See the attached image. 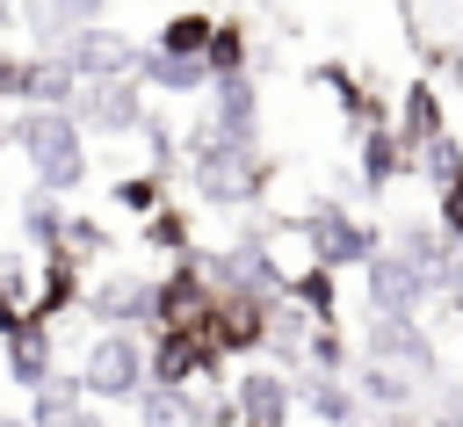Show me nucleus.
<instances>
[{
	"instance_id": "f257e3e1",
	"label": "nucleus",
	"mask_w": 463,
	"mask_h": 427,
	"mask_svg": "<svg viewBox=\"0 0 463 427\" xmlns=\"http://www.w3.org/2000/svg\"><path fill=\"white\" fill-rule=\"evenodd\" d=\"M181 152H188V181H195V195H203L210 210H246V203H260V188H268V174H275V166L260 159V145L224 138L210 116L188 123Z\"/></svg>"
},
{
	"instance_id": "f03ea898",
	"label": "nucleus",
	"mask_w": 463,
	"mask_h": 427,
	"mask_svg": "<svg viewBox=\"0 0 463 427\" xmlns=\"http://www.w3.org/2000/svg\"><path fill=\"white\" fill-rule=\"evenodd\" d=\"M7 145H22L36 188L58 195V203L87 181V130H80L65 109H22V116L7 123Z\"/></svg>"
},
{
	"instance_id": "7ed1b4c3",
	"label": "nucleus",
	"mask_w": 463,
	"mask_h": 427,
	"mask_svg": "<svg viewBox=\"0 0 463 427\" xmlns=\"http://www.w3.org/2000/svg\"><path fill=\"white\" fill-rule=\"evenodd\" d=\"M289 232L311 246V268H326V275H340V268H369V253H383V232L362 224L347 203H311V210L289 217Z\"/></svg>"
},
{
	"instance_id": "20e7f679",
	"label": "nucleus",
	"mask_w": 463,
	"mask_h": 427,
	"mask_svg": "<svg viewBox=\"0 0 463 427\" xmlns=\"http://www.w3.org/2000/svg\"><path fill=\"white\" fill-rule=\"evenodd\" d=\"M217 376H224V355L210 347L203 326H159V333H145V384L217 391Z\"/></svg>"
},
{
	"instance_id": "39448f33",
	"label": "nucleus",
	"mask_w": 463,
	"mask_h": 427,
	"mask_svg": "<svg viewBox=\"0 0 463 427\" xmlns=\"http://www.w3.org/2000/svg\"><path fill=\"white\" fill-rule=\"evenodd\" d=\"M80 391H87V405H137V391H145V333H94L87 340V355H80Z\"/></svg>"
},
{
	"instance_id": "423d86ee",
	"label": "nucleus",
	"mask_w": 463,
	"mask_h": 427,
	"mask_svg": "<svg viewBox=\"0 0 463 427\" xmlns=\"http://www.w3.org/2000/svg\"><path fill=\"white\" fill-rule=\"evenodd\" d=\"M43 51H58L72 65V80H137V65H145V43L109 29V22H87V29H72V36L43 43Z\"/></svg>"
},
{
	"instance_id": "0eeeda50",
	"label": "nucleus",
	"mask_w": 463,
	"mask_h": 427,
	"mask_svg": "<svg viewBox=\"0 0 463 427\" xmlns=\"http://www.w3.org/2000/svg\"><path fill=\"white\" fill-rule=\"evenodd\" d=\"M65 116L87 138H130V130H145L152 101H145V80H80V94H72Z\"/></svg>"
},
{
	"instance_id": "6e6552de",
	"label": "nucleus",
	"mask_w": 463,
	"mask_h": 427,
	"mask_svg": "<svg viewBox=\"0 0 463 427\" xmlns=\"http://www.w3.org/2000/svg\"><path fill=\"white\" fill-rule=\"evenodd\" d=\"M383 246L412 261V275L427 282V297H449V289H456V275H463V246H456L441 224H427V217H405Z\"/></svg>"
},
{
	"instance_id": "1a4fd4ad",
	"label": "nucleus",
	"mask_w": 463,
	"mask_h": 427,
	"mask_svg": "<svg viewBox=\"0 0 463 427\" xmlns=\"http://www.w3.org/2000/svg\"><path fill=\"white\" fill-rule=\"evenodd\" d=\"M210 304H217V289H210V275H203V246L181 253L166 275H152V333H159V326H203Z\"/></svg>"
},
{
	"instance_id": "9d476101",
	"label": "nucleus",
	"mask_w": 463,
	"mask_h": 427,
	"mask_svg": "<svg viewBox=\"0 0 463 427\" xmlns=\"http://www.w3.org/2000/svg\"><path fill=\"white\" fill-rule=\"evenodd\" d=\"M80 304L101 333H137V326L152 333V275H137V268H109Z\"/></svg>"
},
{
	"instance_id": "9b49d317",
	"label": "nucleus",
	"mask_w": 463,
	"mask_h": 427,
	"mask_svg": "<svg viewBox=\"0 0 463 427\" xmlns=\"http://www.w3.org/2000/svg\"><path fill=\"white\" fill-rule=\"evenodd\" d=\"M369 362H391V369H405V376H420L427 391L441 384V355H434V333L420 326V318H369Z\"/></svg>"
},
{
	"instance_id": "f8f14e48",
	"label": "nucleus",
	"mask_w": 463,
	"mask_h": 427,
	"mask_svg": "<svg viewBox=\"0 0 463 427\" xmlns=\"http://www.w3.org/2000/svg\"><path fill=\"white\" fill-rule=\"evenodd\" d=\"M362 289H369V318H420L427 311V282L412 275V261L405 253H369V268H362Z\"/></svg>"
},
{
	"instance_id": "ddd939ff",
	"label": "nucleus",
	"mask_w": 463,
	"mask_h": 427,
	"mask_svg": "<svg viewBox=\"0 0 463 427\" xmlns=\"http://www.w3.org/2000/svg\"><path fill=\"white\" fill-rule=\"evenodd\" d=\"M232 405H239V427H289L297 384H289L275 362H246V369L232 376Z\"/></svg>"
},
{
	"instance_id": "4468645a",
	"label": "nucleus",
	"mask_w": 463,
	"mask_h": 427,
	"mask_svg": "<svg viewBox=\"0 0 463 427\" xmlns=\"http://www.w3.org/2000/svg\"><path fill=\"white\" fill-rule=\"evenodd\" d=\"M0 376L22 391H43L58 376V326H22L14 340H0Z\"/></svg>"
},
{
	"instance_id": "2eb2a0df",
	"label": "nucleus",
	"mask_w": 463,
	"mask_h": 427,
	"mask_svg": "<svg viewBox=\"0 0 463 427\" xmlns=\"http://www.w3.org/2000/svg\"><path fill=\"white\" fill-rule=\"evenodd\" d=\"M80 268H87V261H72L65 246L36 261V304H29V326H51V318H65V311L87 297V275H80Z\"/></svg>"
},
{
	"instance_id": "dca6fc26",
	"label": "nucleus",
	"mask_w": 463,
	"mask_h": 427,
	"mask_svg": "<svg viewBox=\"0 0 463 427\" xmlns=\"http://www.w3.org/2000/svg\"><path fill=\"white\" fill-rule=\"evenodd\" d=\"M72 94H80V80H72V65L58 51H29L22 58V80H14L22 109H72Z\"/></svg>"
},
{
	"instance_id": "f3484780",
	"label": "nucleus",
	"mask_w": 463,
	"mask_h": 427,
	"mask_svg": "<svg viewBox=\"0 0 463 427\" xmlns=\"http://www.w3.org/2000/svg\"><path fill=\"white\" fill-rule=\"evenodd\" d=\"M354 398H362V405H376V413H391V420H412V413L427 405V384H420V376H405V369H391V362H362Z\"/></svg>"
},
{
	"instance_id": "a211bd4d",
	"label": "nucleus",
	"mask_w": 463,
	"mask_h": 427,
	"mask_svg": "<svg viewBox=\"0 0 463 427\" xmlns=\"http://www.w3.org/2000/svg\"><path fill=\"white\" fill-rule=\"evenodd\" d=\"M210 123H217L224 138L260 145V87H253V72H239V80H210Z\"/></svg>"
},
{
	"instance_id": "6ab92c4d",
	"label": "nucleus",
	"mask_w": 463,
	"mask_h": 427,
	"mask_svg": "<svg viewBox=\"0 0 463 427\" xmlns=\"http://www.w3.org/2000/svg\"><path fill=\"white\" fill-rule=\"evenodd\" d=\"M391 130H398V145H405V152H420L427 138H441V130H449L441 87H434V80H405V94H398V123H391Z\"/></svg>"
},
{
	"instance_id": "aec40b11",
	"label": "nucleus",
	"mask_w": 463,
	"mask_h": 427,
	"mask_svg": "<svg viewBox=\"0 0 463 427\" xmlns=\"http://www.w3.org/2000/svg\"><path fill=\"white\" fill-rule=\"evenodd\" d=\"M354 174H362V188H369V195H383L398 174H412V152L398 145V130H391V123H376V130H362V138H354Z\"/></svg>"
},
{
	"instance_id": "412c9836",
	"label": "nucleus",
	"mask_w": 463,
	"mask_h": 427,
	"mask_svg": "<svg viewBox=\"0 0 463 427\" xmlns=\"http://www.w3.org/2000/svg\"><path fill=\"white\" fill-rule=\"evenodd\" d=\"M297 405L318 420V427H362V398H354V384L347 376H297Z\"/></svg>"
},
{
	"instance_id": "4be33fe9",
	"label": "nucleus",
	"mask_w": 463,
	"mask_h": 427,
	"mask_svg": "<svg viewBox=\"0 0 463 427\" xmlns=\"http://www.w3.org/2000/svg\"><path fill=\"white\" fill-rule=\"evenodd\" d=\"M210 36H217V14H203V7H174V14L159 22L152 51H166V58H203Z\"/></svg>"
},
{
	"instance_id": "5701e85b",
	"label": "nucleus",
	"mask_w": 463,
	"mask_h": 427,
	"mask_svg": "<svg viewBox=\"0 0 463 427\" xmlns=\"http://www.w3.org/2000/svg\"><path fill=\"white\" fill-rule=\"evenodd\" d=\"M289 304L311 318V326H340V275H326V268H297L289 275Z\"/></svg>"
},
{
	"instance_id": "b1692460",
	"label": "nucleus",
	"mask_w": 463,
	"mask_h": 427,
	"mask_svg": "<svg viewBox=\"0 0 463 427\" xmlns=\"http://www.w3.org/2000/svg\"><path fill=\"white\" fill-rule=\"evenodd\" d=\"M137 427H203V391L145 384V391H137Z\"/></svg>"
},
{
	"instance_id": "393cba45",
	"label": "nucleus",
	"mask_w": 463,
	"mask_h": 427,
	"mask_svg": "<svg viewBox=\"0 0 463 427\" xmlns=\"http://www.w3.org/2000/svg\"><path fill=\"white\" fill-rule=\"evenodd\" d=\"M65 217H72V210H65L58 195H43V188L22 195V239H29L36 253H58V246H65Z\"/></svg>"
},
{
	"instance_id": "a878e982",
	"label": "nucleus",
	"mask_w": 463,
	"mask_h": 427,
	"mask_svg": "<svg viewBox=\"0 0 463 427\" xmlns=\"http://www.w3.org/2000/svg\"><path fill=\"white\" fill-rule=\"evenodd\" d=\"M203 65H210V80H239V72L253 65V29H246V22H217Z\"/></svg>"
},
{
	"instance_id": "bb28decb",
	"label": "nucleus",
	"mask_w": 463,
	"mask_h": 427,
	"mask_svg": "<svg viewBox=\"0 0 463 427\" xmlns=\"http://www.w3.org/2000/svg\"><path fill=\"white\" fill-rule=\"evenodd\" d=\"M145 246H152V253H174V261L195 253V217H188L181 203H159V210L145 217Z\"/></svg>"
},
{
	"instance_id": "cd10ccee",
	"label": "nucleus",
	"mask_w": 463,
	"mask_h": 427,
	"mask_svg": "<svg viewBox=\"0 0 463 427\" xmlns=\"http://www.w3.org/2000/svg\"><path fill=\"white\" fill-rule=\"evenodd\" d=\"M412 174H420L427 188H449V181H463V138H456V130L427 138V145L412 152Z\"/></svg>"
},
{
	"instance_id": "c85d7f7f",
	"label": "nucleus",
	"mask_w": 463,
	"mask_h": 427,
	"mask_svg": "<svg viewBox=\"0 0 463 427\" xmlns=\"http://www.w3.org/2000/svg\"><path fill=\"white\" fill-rule=\"evenodd\" d=\"M36 405H29V427H65L80 405H87V391H80V376H51L43 391H29Z\"/></svg>"
},
{
	"instance_id": "c756f323",
	"label": "nucleus",
	"mask_w": 463,
	"mask_h": 427,
	"mask_svg": "<svg viewBox=\"0 0 463 427\" xmlns=\"http://www.w3.org/2000/svg\"><path fill=\"white\" fill-rule=\"evenodd\" d=\"M159 203H166V181H159L152 166H145V174H123V181L109 188V210H130L137 224H145V217H152Z\"/></svg>"
},
{
	"instance_id": "7c9ffc66",
	"label": "nucleus",
	"mask_w": 463,
	"mask_h": 427,
	"mask_svg": "<svg viewBox=\"0 0 463 427\" xmlns=\"http://www.w3.org/2000/svg\"><path fill=\"white\" fill-rule=\"evenodd\" d=\"M65 253L94 268V261H109V253H116V232H109L101 217H87V210H72V217H65Z\"/></svg>"
},
{
	"instance_id": "2f4dec72",
	"label": "nucleus",
	"mask_w": 463,
	"mask_h": 427,
	"mask_svg": "<svg viewBox=\"0 0 463 427\" xmlns=\"http://www.w3.org/2000/svg\"><path fill=\"white\" fill-rule=\"evenodd\" d=\"M29 7H36V22H43V29H51V43H58V36H72V29H87V22H101V7H109V0H29Z\"/></svg>"
},
{
	"instance_id": "473e14b6",
	"label": "nucleus",
	"mask_w": 463,
	"mask_h": 427,
	"mask_svg": "<svg viewBox=\"0 0 463 427\" xmlns=\"http://www.w3.org/2000/svg\"><path fill=\"white\" fill-rule=\"evenodd\" d=\"M304 369H311V376H347V333H340V326H311Z\"/></svg>"
},
{
	"instance_id": "72a5a7b5",
	"label": "nucleus",
	"mask_w": 463,
	"mask_h": 427,
	"mask_svg": "<svg viewBox=\"0 0 463 427\" xmlns=\"http://www.w3.org/2000/svg\"><path fill=\"white\" fill-rule=\"evenodd\" d=\"M434 224L463 246V181H449V188H434Z\"/></svg>"
},
{
	"instance_id": "f704fd0d",
	"label": "nucleus",
	"mask_w": 463,
	"mask_h": 427,
	"mask_svg": "<svg viewBox=\"0 0 463 427\" xmlns=\"http://www.w3.org/2000/svg\"><path fill=\"white\" fill-rule=\"evenodd\" d=\"M14 80H22V58L0 43V101H14Z\"/></svg>"
},
{
	"instance_id": "c9c22d12",
	"label": "nucleus",
	"mask_w": 463,
	"mask_h": 427,
	"mask_svg": "<svg viewBox=\"0 0 463 427\" xmlns=\"http://www.w3.org/2000/svg\"><path fill=\"white\" fill-rule=\"evenodd\" d=\"M65 427H109V413H101V405H80V413H72Z\"/></svg>"
},
{
	"instance_id": "e433bc0d",
	"label": "nucleus",
	"mask_w": 463,
	"mask_h": 427,
	"mask_svg": "<svg viewBox=\"0 0 463 427\" xmlns=\"http://www.w3.org/2000/svg\"><path fill=\"white\" fill-rule=\"evenodd\" d=\"M0 427H29V413H0Z\"/></svg>"
},
{
	"instance_id": "4c0bfd02",
	"label": "nucleus",
	"mask_w": 463,
	"mask_h": 427,
	"mask_svg": "<svg viewBox=\"0 0 463 427\" xmlns=\"http://www.w3.org/2000/svg\"><path fill=\"white\" fill-rule=\"evenodd\" d=\"M449 72H456V87H463V51H456V58H449Z\"/></svg>"
},
{
	"instance_id": "58836bf2",
	"label": "nucleus",
	"mask_w": 463,
	"mask_h": 427,
	"mask_svg": "<svg viewBox=\"0 0 463 427\" xmlns=\"http://www.w3.org/2000/svg\"><path fill=\"white\" fill-rule=\"evenodd\" d=\"M0 145H7V116H0Z\"/></svg>"
},
{
	"instance_id": "ea45409f",
	"label": "nucleus",
	"mask_w": 463,
	"mask_h": 427,
	"mask_svg": "<svg viewBox=\"0 0 463 427\" xmlns=\"http://www.w3.org/2000/svg\"><path fill=\"white\" fill-rule=\"evenodd\" d=\"M456 51H463V36H456Z\"/></svg>"
}]
</instances>
